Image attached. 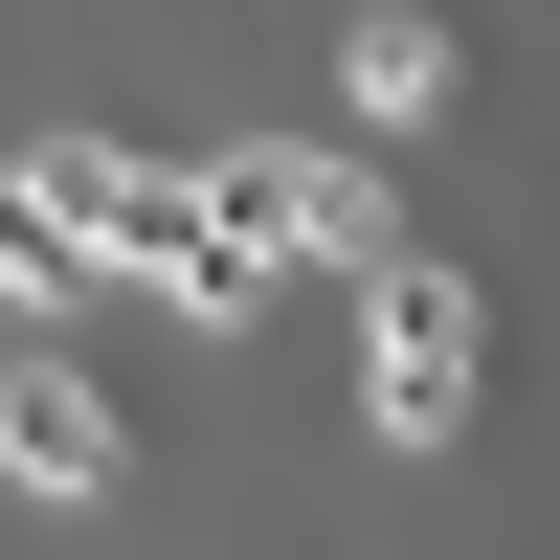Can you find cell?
I'll return each instance as SVG.
<instances>
[{"instance_id":"cell-3","label":"cell","mask_w":560,"mask_h":560,"mask_svg":"<svg viewBox=\"0 0 560 560\" xmlns=\"http://www.w3.org/2000/svg\"><path fill=\"white\" fill-rule=\"evenodd\" d=\"M0 471H23V493H68V516L135 471V427L90 404V359H23V382H0Z\"/></svg>"},{"instance_id":"cell-4","label":"cell","mask_w":560,"mask_h":560,"mask_svg":"<svg viewBox=\"0 0 560 560\" xmlns=\"http://www.w3.org/2000/svg\"><path fill=\"white\" fill-rule=\"evenodd\" d=\"M448 68H471L448 23H337V113H359V135H427V113H448Z\"/></svg>"},{"instance_id":"cell-5","label":"cell","mask_w":560,"mask_h":560,"mask_svg":"<svg viewBox=\"0 0 560 560\" xmlns=\"http://www.w3.org/2000/svg\"><path fill=\"white\" fill-rule=\"evenodd\" d=\"M90 269H113V247H90V202H68V179H45V158H0V292H90Z\"/></svg>"},{"instance_id":"cell-1","label":"cell","mask_w":560,"mask_h":560,"mask_svg":"<svg viewBox=\"0 0 560 560\" xmlns=\"http://www.w3.org/2000/svg\"><path fill=\"white\" fill-rule=\"evenodd\" d=\"M471 382H493L471 269H382V292H359V404H382V448H448V427H471Z\"/></svg>"},{"instance_id":"cell-2","label":"cell","mask_w":560,"mask_h":560,"mask_svg":"<svg viewBox=\"0 0 560 560\" xmlns=\"http://www.w3.org/2000/svg\"><path fill=\"white\" fill-rule=\"evenodd\" d=\"M202 202H224V247H247V269H269V247H337L359 292L404 269V247H382V179H359V158H202Z\"/></svg>"}]
</instances>
